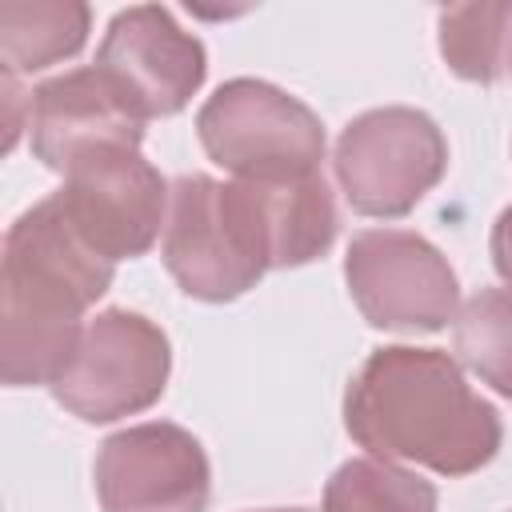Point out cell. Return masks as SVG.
I'll return each mask as SVG.
<instances>
[{"instance_id": "16", "label": "cell", "mask_w": 512, "mask_h": 512, "mask_svg": "<svg viewBox=\"0 0 512 512\" xmlns=\"http://www.w3.org/2000/svg\"><path fill=\"white\" fill-rule=\"evenodd\" d=\"M456 356L512 400V288H480L456 316Z\"/></svg>"}, {"instance_id": "17", "label": "cell", "mask_w": 512, "mask_h": 512, "mask_svg": "<svg viewBox=\"0 0 512 512\" xmlns=\"http://www.w3.org/2000/svg\"><path fill=\"white\" fill-rule=\"evenodd\" d=\"M492 264H496L500 280L512 284V204L492 224Z\"/></svg>"}, {"instance_id": "18", "label": "cell", "mask_w": 512, "mask_h": 512, "mask_svg": "<svg viewBox=\"0 0 512 512\" xmlns=\"http://www.w3.org/2000/svg\"><path fill=\"white\" fill-rule=\"evenodd\" d=\"M264 512H308V508H264Z\"/></svg>"}, {"instance_id": "5", "label": "cell", "mask_w": 512, "mask_h": 512, "mask_svg": "<svg viewBox=\"0 0 512 512\" xmlns=\"http://www.w3.org/2000/svg\"><path fill=\"white\" fill-rule=\"evenodd\" d=\"M332 168L352 212L396 220L440 184L448 168V140L420 108H372L340 132Z\"/></svg>"}, {"instance_id": "12", "label": "cell", "mask_w": 512, "mask_h": 512, "mask_svg": "<svg viewBox=\"0 0 512 512\" xmlns=\"http://www.w3.org/2000/svg\"><path fill=\"white\" fill-rule=\"evenodd\" d=\"M92 12L80 0H8L0 8L4 72H40L76 56L88 40Z\"/></svg>"}, {"instance_id": "2", "label": "cell", "mask_w": 512, "mask_h": 512, "mask_svg": "<svg viewBox=\"0 0 512 512\" xmlns=\"http://www.w3.org/2000/svg\"><path fill=\"white\" fill-rule=\"evenodd\" d=\"M116 264L104 260L48 196L20 212L4 236V312H0V376L8 388L56 384L72 364L84 308H92Z\"/></svg>"}, {"instance_id": "8", "label": "cell", "mask_w": 512, "mask_h": 512, "mask_svg": "<svg viewBox=\"0 0 512 512\" xmlns=\"http://www.w3.org/2000/svg\"><path fill=\"white\" fill-rule=\"evenodd\" d=\"M72 220V228L104 256V260H132L144 256L164 220L172 200L168 180L152 168L140 148H100L64 172V184L52 192Z\"/></svg>"}, {"instance_id": "10", "label": "cell", "mask_w": 512, "mask_h": 512, "mask_svg": "<svg viewBox=\"0 0 512 512\" xmlns=\"http://www.w3.org/2000/svg\"><path fill=\"white\" fill-rule=\"evenodd\" d=\"M96 68L116 84L140 120L176 116L208 76L204 44L184 32L168 8L136 4L112 16Z\"/></svg>"}, {"instance_id": "4", "label": "cell", "mask_w": 512, "mask_h": 512, "mask_svg": "<svg viewBox=\"0 0 512 512\" xmlns=\"http://www.w3.org/2000/svg\"><path fill=\"white\" fill-rule=\"evenodd\" d=\"M196 132L212 164L240 180H300L324 160V124L292 92L268 80H228L196 112Z\"/></svg>"}, {"instance_id": "11", "label": "cell", "mask_w": 512, "mask_h": 512, "mask_svg": "<svg viewBox=\"0 0 512 512\" xmlns=\"http://www.w3.org/2000/svg\"><path fill=\"white\" fill-rule=\"evenodd\" d=\"M28 140L44 168L68 172L100 148H140L144 120L128 108L116 84L92 64L52 76L28 96Z\"/></svg>"}, {"instance_id": "13", "label": "cell", "mask_w": 512, "mask_h": 512, "mask_svg": "<svg viewBox=\"0 0 512 512\" xmlns=\"http://www.w3.org/2000/svg\"><path fill=\"white\" fill-rule=\"evenodd\" d=\"M260 196H264V212L272 228V268H300L332 248L340 216H336L332 188L324 184L320 172L300 176V180L260 184Z\"/></svg>"}, {"instance_id": "1", "label": "cell", "mask_w": 512, "mask_h": 512, "mask_svg": "<svg viewBox=\"0 0 512 512\" xmlns=\"http://www.w3.org/2000/svg\"><path fill=\"white\" fill-rule=\"evenodd\" d=\"M348 436L380 460H408L436 476L480 472L504 440L500 412L472 392L440 348H376L344 392Z\"/></svg>"}, {"instance_id": "6", "label": "cell", "mask_w": 512, "mask_h": 512, "mask_svg": "<svg viewBox=\"0 0 512 512\" xmlns=\"http://www.w3.org/2000/svg\"><path fill=\"white\" fill-rule=\"evenodd\" d=\"M172 372V344L160 324L128 308H104L88 320L72 364L52 384L60 408L84 424H112L152 408Z\"/></svg>"}, {"instance_id": "7", "label": "cell", "mask_w": 512, "mask_h": 512, "mask_svg": "<svg viewBox=\"0 0 512 512\" xmlns=\"http://www.w3.org/2000/svg\"><path fill=\"white\" fill-rule=\"evenodd\" d=\"M344 280L360 316L384 332H440L460 308L448 256L408 228H368L352 236Z\"/></svg>"}, {"instance_id": "15", "label": "cell", "mask_w": 512, "mask_h": 512, "mask_svg": "<svg viewBox=\"0 0 512 512\" xmlns=\"http://www.w3.org/2000/svg\"><path fill=\"white\" fill-rule=\"evenodd\" d=\"M324 512H436V488L392 460L356 456L332 472Z\"/></svg>"}, {"instance_id": "14", "label": "cell", "mask_w": 512, "mask_h": 512, "mask_svg": "<svg viewBox=\"0 0 512 512\" xmlns=\"http://www.w3.org/2000/svg\"><path fill=\"white\" fill-rule=\"evenodd\" d=\"M440 56L472 84H496L512 68V4L440 8Z\"/></svg>"}, {"instance_id": "3", "label": "cell", "mask_w": 512, "mask_h": 512, "mask_svg": "<svg viewBox=\"0 0 512 512\" xmlns=\"http://www.w3.org/2000/svg\"><path fill=\"white\" fill-rule=\"evenodd\" d=\"M164 268L192 300L224 304L256 288L272 268V228L260 184L180 176L168 200Z\"/></svg>"}, {"instance_id": "9", "label": "cell", "mask_w": 512, "mask_h": 512, "mask_svg": "<svg viewBox=\"0 0 512 512\" xmlns=\"http://www.w3.org/2000/svg\"><path fill=\"white\" fill-rule=\"evenodd\" d=\"M92 476L104 512H204L212 496L204 444L168 420L112 432Z\"/></svg>"}]
</instances>
